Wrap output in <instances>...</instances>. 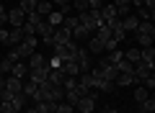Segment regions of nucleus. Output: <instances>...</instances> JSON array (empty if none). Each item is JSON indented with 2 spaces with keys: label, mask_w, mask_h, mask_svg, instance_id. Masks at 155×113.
<instances>
[{
  "label": "nucleus",
  "mask_w": 155,
  "mask_h": 113,
  "mask_svg": "<svg viewBox=\"0 0 155 113\" xmlns=\"http://www.w3.org/2000/svg\"><path fill=\"white\" fill-rule=\"evenodd\" d=\"M134 39H137L140 49H142V46H153V39H155V26H153V21H140L137 28H134Z\"/></svg>",
  "instance_id": "f257e3e1"
},
{
  "label": "nucleus",
  "mask_w": 155,
  "mask_h": 113,
  "mask_svg": "<svg viewBox=\"0 0 155 113\" xmlns=\"http://www.w3.org/2000/svg\"><path fill=\"white\" fill-rule=\"evenodd\" d=\"M78 21H80V26L85 28V31L93 36L96 31H98L101 26H104V21H101V13L98 11H85V13H78Z\"/></svg>",
  "instance_id": "f03ea898"
},
{
  "label": "nucleus",
  "mask_w": 155,
  "mask_h": 113,
  "mask_svg": "<svg viewBox=\"0 0 155 113\" xmlns=\"http://www.w3.org/2000/svg\"><path fill=\"white\" fill-rule=\"evenodd\" d=\"M52 52H54L57 59L62 62H72L78 52V41H65V44H52Z\"/></svg>",
  "instance_id": "7ed1b4c3"
},
{
  "label": "nucleus",
  "mask_w": 155,
  "mask_h": 113,
  "mask_svg": "<svg viewBox=\"0 0 155 113\" xmlns=\"http://www.w3.org/2000/svg\"><path fill=\"white\" fill-rule=\"evenodd\" d=\"M36 36H41V41L52 49V44H54V26H52L47 18H41V21L36 23Z\"/></svg>",
  "instance_id": "20e7f679"
},
{
  "label": "nucleus",
  "mask_w": 155,
  "mask_h": 113,
  "mask_svg": "<svg viewBox=\"0 0 155 113\" xmlns=\"http://www.w3.org/2000/svg\"><path fill=\"white\" fill-rule=\"evenodd\" d=\"M13 49L18 52V57H31L36 52V36H23V41L18 46H13Z\"/></svg>",
  "instance_id": "39448f33"
},
{
  "label": "nucleus",
  "mask_w": 155,
  "mask_h": 113,
  "mask_svg": "<svg viewBox=\"0 0 155 113\" xmlns=\"http://www.w3.org/2000/svg\"><path fill=\"white\" fill-rule=\"evenodd\" d=\"M5 21L11 23V28H21L23 21H26V13H23L21 8H11V11L5 13Z\"/></svg>",
  "instance_id": "423d86ee"
},
{
  "label": "nucleus",
  "mask_w": 155,
  "mask_h": 113,
  "mask_svg": "<svg viewBox=\"0 0 155 113\" xmlns=\"http://www.w3.org/2000/svg\"><path fill=\"white\" fill-rule=\"evenodd\" d=\"M5 93H8V95H18V93H23V80H21V77L8 75L5 77Z\"/></svg>",
  "instance_id": "0eeeda50"
},
{
  "label": "nucleus",
  "mask_w": 155,
  "mask_h": 113,
  "mask_svg": "<svg viewBox=\"0 0 155 113\" xmlns=\"http://www.w3.org/2000/svg\"><path fill=\"white\" fill-rule=\"evenodd\" d=\"M75 108H78L80 113H96V98L88 93V95H83L80 100H78V105H75Z\"/></svg>",
  "instance_id": "6e6552de"
},
{
  "label": "nucleus",
  "mask_w": 155,
  "mask_h": 113,
  "mask_svg": "<svg viewBox=\"0 0 155 113\" xmlns=\"http://www.w3.org/2000/svg\"><path fill=\"white\" fill-rule=\"evenodd\" d=\"M47 72H49V67H28V75H26V77L39 85V82L47 80Z\"/></svg>",
  "instance_id": "1a4fd4ad"
},
{
  "label": "nucleus",
  "mask_w": 155,
  "mask_h": 113,
  "mask_svg": "<svg viewBox=\"0 0 155 113\" xmlns=\"http://www.w3.org/2000/svg\"><path fill=\"white\" fill-rule=\"evenodd\" d=\"M137 82H140V80L134 77V72H129V75H119V77L114 80V85H116V87H134Z\"/></svg>",
  "instance_id": "9d476101"
},
{
  "label": "nucleus",
  "mask_w": 155,
  "mask_h": 113,
  "mask_svg": "<svg viewBox=\"0 0 155 113\" xmlns=\"http://www.w3.org/2000/svg\"><path fill=\"white\" fill-rule=\"evenodd\" d=\"M65 72L60 70V67H49V72H47V80L52 82V85H62V82H65Z\"/></svg>",
  "instance_id": "9b49d317"
},
{
  "label": "nucleus",
  "mask_w": 155,
  "mask_h": 113,
  "mask_svg": "<svg viewBox=\"0 0 155 113\" xmlns=\"http://www.w3.org/2000/svg\"><path fill=\"white\" fill-rule=\"evenodd\" d=\"M122 21V28H124V33H134V28H137V23H140V18L137 16H124V18H119Z\"/></svg>",
  "instance_id": "f8f14e48"
},
{
  "label": "nucleus",
  "mask_w": 155,
  "mask_h": 113,
  "mask_svg": "<svg viewBox=\"0 0 155 113\" xmlns=\"http://www.w3.org/2000/svg\"><path fill=\"white\" fill-rule=\"evenodd\" d=\"M65 41H72V31L65 26H57L54 28V44H65Z\"/></svg>",
  "instance_id": "ddd939ff"
},
{
  "label": "nucleus",
  "mask_w": 155,
  "mask_h": 113,
  "mask_svg": "<svg viewBox=\"0 0 155 113\" xmlns=\"http://www.w3.org/2000/svg\"><path fill=\"white\" fill-rule=\"evenodd\" d=\"M21 41H23V31L21 28H8V39H5L8 46H18Z\"/></svg>",
  "instance_id": "4468645a"
},
{
  "label": "nucleus",
  "mask_w": 155,
  "mask_h": 113,
  "mask_svg": "<svg viewBox=\"0 0 155 113\" xmlns=\"http://www.w3.org/2000/svg\"><path fill=\"white\" fill-rule=\"evenodd\" d=\"M52 11H54V3H52V0H39V3H36V11H34V13H39L41 18H47Z\"/></svg>",
  "instance_id": "2eb2a0df"
},
{
  "label": "nucleus",
  "mask_w": 155,
  "mask_h": 113,
  "mask_svg": "<svg viewBox=\"0 0 155 113\" xmlns=\"http://www.w3.org/2000/svg\"><path fill=\"white\" fill-rule=\"evenodd\" d=\"M153 75V67L150 64H145V62H137V64H134V77H137V80H145V77H150Z\"/></svg>",
  "instance_id": "dca6fc26"
},
{
  "label": "nucleus",
  "mask_w": 155,
  "mask_h": 113,
  "mask_svg": "<svg viewBox=\"0 0 155 113\" xmlns=\"http://www.w3.org/2000/svg\"><path fill=\"white\" fill-rule=\"evenodd\" d=\"M88 54H104V41L98 36H88Z\"/></svg>",
  "instance_id": "f3484780"
},
{
  "label": "nucleus",
  "mask_w": 155,
  "mask_h": 113,
  "mask_svg": "<svg viewBox=\"0 0 155 113\" xmlns=\"http://www.w3.org/2000/svg\"><path fill=\"white\" fill-rule=\"evenodd\" d=\"M93 90H98V93H104V95H109V93H114L116 90V85L111 80H96V87Z\"/></svg>",
  "instance_id": "a211bd4d"
},
{
  "label": "nucleus",
  "mask_w": 155,
  "mask_h": 113,
  "mask_svg": "<svg viewBox=\"0 0 155 113\" xmlns=\"http://www.w3.org/2000/svg\"><path fill=\"white\" fill-rule=\"evenodd\" d=\"M147 98H150V90H147V87L134 85V90H132V100H134V103H142V100H147Z\"/></svg>",
  "instance_id": "6ab92c4d"
},
{
  "label": "nucleus",
  "mask_w": 155,
  "mask_h": 113,
  "mask_svg": "<svg viewBox=\"0 0 155 113\" xmlns=\"http://www.w3.org/2000/svg\"><path fill=\"white\" fill-rule=\"evenodd\" d=\"M28 67H49V62H47L44 54H36V52H34L31 57H28Z\"/></svg>",
  "instance_id": "aec40b11"
},
{
  "label": "nucleus",
  "mask_w": 155,
  "mask_h": 113,
  "mask_svg": "<svg viewBox=\"0 0 155 113\" xmlns=\"http://www.w3.org/2000/svg\"><path fill=\"white\" fill-rule=\"evenodd\" d=\"M11 75H13V77H21V80H26V75H28V64L16 62V64H13V70H11Z\"/></svg>",
  "instance_id": "412c9836"
},
{
  "label": "nucleus",
  "mask_w": 155,
  "mask_h": 113,
  "mask_svg": "<svg viewBox=\"0 0 155 113\" xmlns=\"http://www.w3.org/2000/svg\"><path fill=\"white\" fill-rule=\"evenodd\" d=\"M153 111H155V100H153V95H150L147 100L137 103V111H134V113H153Z\"/></svg>",
  "instance_id": "4be33fe9"
},
{
  "label": "nucleus",
  "mask_w": 155,
  "mask_h": 113,
  "mask_svg": "<svg viewBox=\"0 0 155 113\" xmlns=\"http://www.w3.org/2000/svg\"><path fill=\"white\" fill-rule=\"evenodd\" d=\"M60 70L65 72L67 77H78V75H80V70H78V64H75V62H62V67H60Z\"/></svg>",
  "instance_id": "5701e85b"
},
{
  "label": "nucleus",
  "mask_w": 155,
  "mask_h": 113,
  "mask_svg": "<svg viewBox=\"0 0 155 113\" xmlns=\"http://www.w3.org/2000/svg\"><path fill=\"white\" fill-rule=\"evenodd\" d=\"M116 70H119V75H129V72H134V64L127 59H119L116 62Z\"/></svg>",
  "instance_id": "b1692460"
},
{
  "label": "nucleus",
  "mask_w": 155,
  "mask_h": 113,
  "mask_svg": "<svg viewBox=\"0 0 155 113\" xmlns=\"http://www.w3.org/2000/svg\"><path fill=\"white\" fill-rule=\"evenodd\" d=\"M23 95H26V98H34V95H36V82L28 80V77L23 80Z\"/></svg>",
  "instance_id": "393cba45"
},
{
  "label": "nucleus",
  "mask_w": 155,
  "mask_h": 113,
  "mask_svg": "<svg viewBox=\"0 0 155 113\" xmlns=\"http://www.w3.org/2000/svg\"><path fill=\"white\" fill-rule=\"evenodd\" d=\"M11 70H13V62L8 59V57H3V59H0V77H8Z\"/></svg>",
  "instance_id": "a878e982"
},
{
  "label": "nucleus",
  "mask_w": 155,
  "mask_h": 113,
  "mask_svg": "<svg viewBox=\"0 0 155 113\" xmlns=\"http://www.w3.org/2000/svg\"><path fill=\"white\" fill-rule=\"evenodd\" d=\"M60 26H65V28H70V31H72V28H78V26H80V21H78V16H65Z\"/></svg>",
  "instance_id": "bb28decb"
},
{
  "label": "nucleus",
  "mask_w": 155,
  "mask_h": 113,
  "mask_svg": "<svg viewBox=\"0 0 155 113\" xmlns=\"http://www.w3.org/2000/svg\"><path fill=\"white\" fill-rule=\"evenodd\" d=\"M18 8H21V11L28 16V13L36 11V0H21V3H18Z\"/></svg>",
  "instance_id": "cd10ccee"
},
{
  "label": "nucleus",
  "mask_w": 155,
  "mask_h": 113,
  "mask_svg": "<svg viewBox=\"0 0 155 113\" xmlns=\"http://www.w3.org/2000/svg\"><path fill=\"white\" fill-rule=\"evenodd\" d=\"M124 59L132 62V64H137V62H140V49H137V46H134V49H127V52H124Z\"/></svg>",
  "instance_id": "c85d7f7f"
},
{
  "label": "nucleus",
  "mask_w": 155,
  "mask_h": 113,
  "mask_svg": "<svg viewBox=\"0 0 155 113\" xmlns=\"http://www.w3.org/2000/svg\"><path fill=\"white\" fill-rule=\"evenodd\" d=\"M62 18H65V16H62V13H60V11H57V8H54V11H52V13H49V16H47V21H49V23H52V26H54V28H57V26H60V23H62Z\"/></svg>",
  "instance_id": "c756f323"
},
{
  "label": "nucleus",
  "mask_w": 155,
  "mask_h": 113,
  "mask_svg": "<svg viewBox=\"0 0 155 113\" xmlns=\"http://www.w3.org/2000/svg\"><path fill=\"white\" fill-rule=\"evenodd\" d=\"M91 33L85 31L83 26H78V28H72V41H83V39H88Z\"/></svg>",
  "instance_id": "7c9ffc66"
},
{
  "label": "nucleus",
  "mask_w": 155,
  "mask_h": 113,
  "mask_svg": "<svg viewBox=\"0 0 155 113\" xmlns=\"http://www.w3.org/2000/svg\"><path fill=\"white\" fill-rule=\"evenodd\" d=\"M109 57H106V62H111V64H116L119 59H124V52H119V46L114 49V52H106Z\"/></svg>",
  "instance_id": "2f4dec72"
},
{
  "label": "nucleus",
  "mask_w": 155,
  "mask_h": 113,
  "mask_svg": "<svg viewBox=\"0 0 155 113\" xmlns=\"http://www.w3.org/2000/svg\"><path fill=\"white\" fill-rule=\"evenodd\" d=\"M137 18H140V21H153L155 13H153V11H147V8H137Z\"/></svg>",
  "instance_id": "473e14b6"
},
{
  "label": "nucleus",
  "mask_w": 155,
  "mask_h": 113,
  "mask_svg": "<svg viewBox=\"0 0 155 113\" xmlns=\"http://www.w3.org/2000/svg\"><path fill=\"white\" fill-rule=\"evenodd\" d=\"M0 113H21V111H18L11 100H3V103H0Z\"/></svg>",
  "instance_id": "72a5a7b5"
},
{
  "label": "nucleus",
  "mask_w": 155,
  "mask_h": 113,
  "mask_svg": "<svg viewBox=\"0 0 155 113\" xmlns=\"http://www.w3.org/2000/svg\"><path fill=\"white\" fill-rule=\"evenodd\" d=\"M21 31H23V36H36V26H34V23H28V21H23Z\"/></svg>",
  "instance_id": "f704fd0d"
},
{
  "label": "nucleus",
  "mask_w": 155,
  "mask_h": 113,
  "mask_svg": "<svg viewBox=\"0 0 155 113\" xmlns=\"http://www.w3.org/2000/svg\"><path fill=\"white\" fill-rule=\"evenodd\" d=\"M140 82H142V87H147V90L153 93V87H155V77H153V75H150V77H145V80H140Z\"/></svg>",
  "instance_id": "c9c22d12"
},
{
  "label": "nucleus",
  "mask_w": 155,
  "mask_h": 113,
  "mask_svg": "<svg viewBox=\"0 0 155 113\" xmlns=\"http://www.w3.org/2000/svg\"><path fill=\"white\" fill-rule=\"evenodd\" d=\"M57 113H72V105H67L65 100H60L57 103Z\"/></svg>",
  "instance_id": "e433bc0d"
},
{
  "label": "nucleus",
  "mask_w": 155,
  "mask_h": 113,
  "mask_svg": "<svg viewBox=\"0 0 155 113\" xmlns=\"http://www.w3.org/2000/svg\"><path fill=\"white\" fill-rule=\"evenodd\" d=\"M26 21H28V23H34V26H36V23L41 21V16H39V13H28V16H26Z\"/></svg>",
  "instance_id": "4c0bfd02"
},
{
  "label": "nucleus",
  "mask_w": 155,
  "mask_h": 113,
  "mask_svg": "<svg viewBox=\"0 0 155 113\" xmlns=\"http://www.w3.org/2000/svg\"><path fill=\"white\" fill-rule=\"evenodd\" d=\"M5 39H8V28H0V41L5 44Z\"/></svg>",
  "instance_id": "58836bf2"
},
{
  "label": "nucleus",
  "mask_w": 155,
  "mask_h": 113,
  "mask_svg": "<svg viewBox=\"0 0 155 113\" xmlns=\"http://www.w3.org/2000/svg\"><path fill=\"white\" fill-rule=\"evenodd\" d=\"M5 23H8V21H5V16H0V28H5Z\"/></svg>",
  "instance_id": "ea45409f"
},
{
  "label": "nucleus",
  "mask_w": 155,
  "mask_h": 113,
  "mask_svg": "<svg viewBox=\"0 0 155 113\" xmlns=\"http://www.w3.org/2000/svg\"><path fill=\"white\" fill-rule=\"evenodd\" d=\"M26 113H39V111H36V108H26Z\"/></svg>",
  "instance_id": "a19ab883"
},
{
  "label": "nucleus",
  "mask_w": 155,
  "mask_h": 113,
  "mask_svg": "<svg viewBox=\"0 0 155 113\" xmlns=\"http://www.w3.org/2000/svg\"><path fill=\"white\" fill-rule=\"evenodd\" d=\"M0 16H5V8H3V3H0Z\"/></svg>",
  "instance_id": "79ce46f5"
},
{
  "label": "nucleus",
  "mask_w": 155,
  "mask_h": 113,
  "mask_svg": "<svg viewBox=\"0 0 155 113\" xmlns=\"http://www.w3.org/2000/svg\"><path fill=\"white\" fill-rule=\"evenodd\" d=\"M119 113H134V111H119Z\"/></svg>",
  "instance_id": "37998d69"
},
{
  "label": "nucleus",
  "mask_w": 155,
  "mask_h": 113,
  "mask_svg": "<svg viewBox=\"0 0 155 113\" xmlns=\"http://www.w3.org/2000/svg\"><path fill=\"white\" fill-rule=\"evenodd\" d=\"M0 59H3V54H0Z\"/></svg>",
  "instance_id": "c03bdc74"
},
{
  "label": "nucleus",
  "mask_w": 155,
  "mask_h": 113,
  "mask_svg": "<svg viewBox=\"0 0 155 113\" xmlns=\"http://www.w3.org/2000/svg\"><path fill=\"white\" fill-rule=\"evenodd\" d=\"M36 3H39V0H36Z\"/></svg>",
  "instance_id": "a18cd8bd"
}]
</instances>
